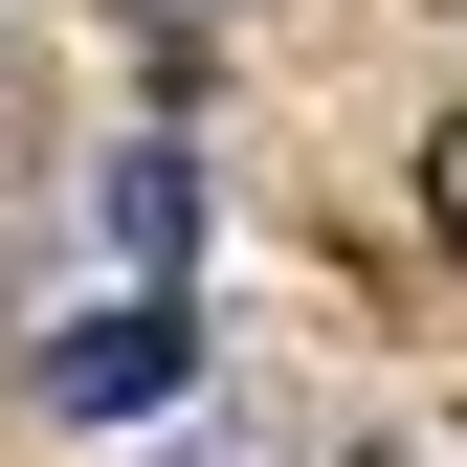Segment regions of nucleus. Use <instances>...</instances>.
<instances>
[{"instance_id":"f257e3e1","label":"nucleus","mask_w":467,"mask_h":467,"mask_svg":"<svg viewBox=\"0 0 467 467\" xmlns=\"http://www.w3.org/2000/svg\"><path fill=\"white\" fill-rule=\"evenodd\" d=\"M179 379H201V334H179V289H111L89 334H45V400H67V423H156Z\"/></svg>"},{"instance_id":"f03ea898","label":"nucleus","mask_w":467,"mask_h":467,"mask_svg":"<svg viewBox=\"0 0 467 467\" xmlns=\"http://www.w3.org/2000/svg\"><path fill=\"white\" fill-rule=\"evenodd\" d=\"M179 223H201L179 156H111V245H134V267H179Z\"/></svg>"}]
</instances>
